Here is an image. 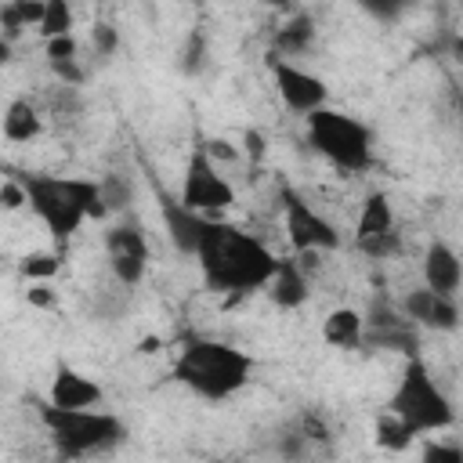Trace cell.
<instances>
[{
    "label": "cell",
    "instance_id": "6",
    "mask_svg": "<svg viewBox=\"0 0 463 463\" xmlns=\"http://www.w3.org/2000/svg\"><path fill=\"white\" fill-rule=\"evenodd\" d=\"M307 141L315 152H322L333 166L340 170H365L373 163V134L365 123H358L354 116L347 112H336V109H318L307 116Z\"/></svg>",
    "mask_w": 463,
    "mask_h": 463
},
{
    "label": "cell",
    "instance_id": "27",
    "mask_svg": "<svg viewBox=\"0 0 463 463\" xmlns=\"http://www.w3.org/2000/svg\"><path fill=\"white\" fill-rule=\"evenodd\" d=\"M0 206H4V210H22V206H29L25 184H22L18 177H7V181L0 184Z\"/></svg>",
    "mask_w": 463,
    "mask_h": 463
},
{
    "label": "cell",
    "instance_id": "22",
    "mask_svg": "<svg viewBox=\"0 0 463 463\" xmlns=\"http://www.w3.org/2000/svg\"><path fill=\"white\" fill-rule=\"evenodd\" d=\"M43 40H58V36H72V7L65 0H47V14L40 25Z\"/></svg>",
    "mask_w": 463,
    "mask_h": 463
},
{
    "label": "cell",
    "instance_id": "8",
    "mask_svg": "<svg viewBox=\"0 0 463 463\" xmlns=\"http://www.w3.org/2000/svg\"><path fill=\"white\" fill-rule=\"evenodd\" d=\"M282 217H286V239L297 253H315V250H336L340 246V232L333 228V221L322 217L293 188H282Z\"/></svg>",
    "mask_w": 463,
    "mask_h": 463
},
{
    "label": "cell",
    "instance_id": "1",
    "mask_svg": "<svg viewBox=\"0 0 463 463\" xmlns=\"http://www.w3.org/2000/svg\"><path fill=\"white\" fill-rule=\"evenodd\" d=\"M195 257L203 264V282L213 293H253L279 271L275 253L257 235L224 221H206Z\"/></svg>",
    "mask_w": 463,
    "mask_h": 463
},
{
    "label": "cell",
    "instance_id": "30",
    "mask_svg": "<svg viewBox=\"0 0 463 463\" xmlns=\"http://www.w3.org/2000/svg\"><path fill=\"white\" fill-rule=\"evenodd\" d=\"M242 141H246V156L257 163V159L264 156V137H260L257 130H246V137H242Z\"/></svg>",
    "mask_w": 463,
    "mask_h": 463
},
{
    "label": "cell",
    "instance_id": "2",
    "mask_svg": "<svg viewBox=\"0 0 463 463\" xmlns=\"http://www.w3.org/2000/svg\"><path fill=\"white\" fill-rule=\"evenodd\" d=\"M18 181L25 184L33 213L54 239H72L83 221H98L109 213L101 199V181L54 174H18Z\"/></svg>",
    "mask_w": 463,
    "mask_h": 463
},
{
    "label": "cell",
    "instance_id": "7",
    "mask_svg": "<svg viewBox=\"0 0 463 463\" xmlns=\"http://www.w3.org/2000/svg\"><path fill=\"white\" fill-rule=\"evenodd\" d=\"M181 203H184L192 213H199V217L221 213V210H228V206L235 203V188L221 177L217 163L206 156L203 145H195L192 156H188L184 184H181Z\"/></svg>",
    "mask_w": 463,
    "mask_h": 463
},
{
    "label": "cell",
    "instance_id": "34",
    "mask_svg": "<svg viewBox=\"0 0 463 463\" xmlns=\"http://www.w3.org/2000/svg\"><path fill=\"white\" fill-rule=\"evenodd\" d=\"M452 58L463 65V33H459V36H452Z\"/></svg>",
    "mask_w": 463,
    "mask_h": 463
},
{
    "label": "cell",
    "instance_id": "25",
    "mask_svg": "<svg viewBox=\"0 0 463 463\" xmlns=\"http://www.w3.org/2000/svg\"><path fill=\"white\" fill-rule=\"evenodd\" d=\"M420 463H463V449H456L449 441H427Z\"/></svg>",
    "mask_w": 463,
    "mask_h": 463
},
{
    "label": "cell",
    "instance_id": "33",
    "mask_svg": "<svg viewBox=\"0 0 463 463\" xmlns=\"http://www.w3.org/2000/svg\"><path fill=\"white\" fill-rule=\"evenodd\" d=\"M141 354H156L159 351V336H148V340H141V347H137Z\"/></svg>",
    "mask_w": 463,
    "mask_h": 463
},
{
    "label": "cell",
    "instance_id": "15",
    "mask_svg": "<svg viewBox=\"0 0 463 463\" xmlns=\"http://www.w3.org/2000/svg\"><path fill=\"white\" fill-rule=\"evenodd\" d=\"M47 402L58 405V409H98L101 405V387L90 376H83L80 369L58 365V373L51 380Z\"/></svg>",
    "mask_w": 463,
    "mask_h": 463
},
{
    "label": "cell",
    "instance_id": "5",
    "mask_svg": "<svg viewBox=\"0 0 463 463\" xmlns=\"http://www.w3.org/2000/svg\"><path fill=\"white\" fill-rule=\"evenodd\" d=\"M387 412H394L402 423H409L416 434H434L456 423L452 402L445 398V391L434 383V376L427 373V365L420 358H409L402 369V380L387 402Z\"/></svg>",
    "mask_w": 463,
    "mask_h": 463
},
{
    "label": "cell",
    "instance_id": "28",
    "mask_svg": "<svg viewBox=\"0 0 463 463\" xmlns=\"http://www.w3.org/2000/svg\"><path fill=\"white\" fill-rule=\"evenodd\" d=\"M76 51H80L76 36H58V40H47V61H69V58H76Z\"/></svg>",
    "mask_w": 463,
    "mask_h": 463
},
{
    "label": "cell",
    "instance_id": "26",
    "mask_svg": "<svg viewBox=\"0 0 463 463\" xmlns=\"http://www.w3.org/2000/svg\"><path fill=\"white\" fill-rule=\"evenodd\" d=\"M90 43H94V51H98L101 58L116 54V47H119V33H116V25H105V22H98V25L90 29Z\"/></svg>",
    "mask_w": 463,
    "mask_h": 463
},
{
    "label": "cell",
    "instance_id": "12",
    "mask_svg": "<svg viewBox=\"0 0 463 463\" xmlns=\"http://www.w3.org/2000/svg\"><path fill=\"white\" fill-rule=\"evenodd\" d=\"M402 315H405L412 326L438 329V333L459 326V307H456V300H452V297H441V293H434V289H427V286L405 293Z\"/></svg>",
    "mask_w": 463,
    "mask_h": 463
},
{
    "label": "cell",
    "instance_id": "16",
    "mask_svg": "<svg viewBox=\"0 0 463 463\" xmlns=\"http://www.w3.org/2000/svg\"><path fill=\"white\" fill-rule=\"evenodd\" d=\"M159 210H163V224H166V232H170V242H174L181 253H192V257H195V250H199V242H203V232H206V221H210V217L192 213L181 199H177V203H174V199H163Z\"/></svg>",
    "mask_w": 463,
    "mask_h": 463
},
{
    "label": "cell",
    "instance_id": "32",
    "mask_svg": "<svg viewBox=\"0 0 463 463\" xmlns=\"http://www.w3.org/2000/svg\"><path fill=\"white\" fill-rule=\"evenodd\" d=\"M369 11L380 14V18H394L398 14V7H387V4H369Z\"/></svg>",
    "mask_w": 463,
    "mask_h": 463
},
{
    "label": "cell",
    "instance_id": "23",
    "mask_svg": "<svg viewBox=\"0 0 463 463\" xmlns=\"http://www.w3.org/2000/svg\"><path fill=\"white\" fill-rule=\"evenodd\" d=\"M58 268H61V257L58 253H25L18 260V275L29 279V282H47V279L58 275Z\"/></svg>",
    "mask_w": 463,
    "mask_h": 463
},
{
    "label": "cell",
    "instance_id": "31",
    "mask_svg": "<svg viewBox=\"0 0 463 463\" xmlns=\"http://www.w3.org/2000/svg\"><path fill=\"white\" fill-rule=\"evenodd\" d=\"M25 297H29V304H36V307H51V304H54V293H47V286H43V282H36Z\"/></svg>",
    "mask_w": 463,
    "mask_h": 463
},
{
    "label": "cell",
    "instance_id": "35",
    "mask_svg": "<svg viewBox=\"0 0 463 463\" xmlns=\"http://www.w3.org/2000/svg\"><path fill=\"white\" fill-rule=\"evenodd\" d=\"M459 123H463V98H459Z\"/></svg>",
    "mask_w": 463,
    "mask_h": 463
},
{
    "label": "cell",
    "instance_id": "17",
    "mask_svg": "<svg viewBox=\"0 0 463 463\" xmlns=\"http://www.w3.org/2000/svg\"><path fill=\"white\" fill-rule=\"evenodd\" d=\"M322 340L340 351H354L365 344V318L354 307H333L322 322Z\"/></svg>",
    "mask_w": 463,
    "mask_h": 463
},
{
    "label": "cell",
    "instance_id": "18",
    "mask_svg": "<svg viewBox=\"0 0 463 463\" xmlns=\"http://www.w3.org/2000/svg\"><path fill=\"white\" fill-rule=\"evenodd\" d=\"M268 286H271V300L279 307H300L307 300V279L293 260H279V271Z\"/></svg>",
    "mask_w": 463,
    "mask_h": 463
},
{
    "label": "cell",
    "instance_id": "21",
    "mask_svg": "<svg viewBox=\"0 0 463 463\" xmlns=\"http://www.w3.org/2000/svg\"><path fill=\"white\" fill-rule=\"evenodd\" d=\"M416 441V430L409 423H402L394 412H383L376 420V445L387 449V452H405L409 445Z\"/></svg>",
    "mask_w": 463,
    "mask_h": 463
},
{
    "label": "cell",
    "instance_id": "20",
    "mask_svg": "<svg viewBox=\"0 0 463 463\" xmlns=\"http://www.w3.org/2000/svg\"><path fill=\"white\" fill-rule=\"evenodd\" d=\"M311 40H315L311 18L297 14V18H289L286 25L275 29V58H297V54H304L311 47Z\"/></svg>",
    "mask_w": 463,
    "mask_h": 463
},
{
    "label": "cell",
    "instance_id": "11",
    "mask_svg": "<svg viewBox=\"0 0 463 463\" xmlns=\"http://www.w3.org/2000/svg\"><path fill=\"white\" fill-rule=\"evenodd\" d=\"M105 250H109V268L123 286H137L148 268V239L134 224H116L105 232Z\"/></svg>",
    "mask_w": 463,
    "mask_h": 463
},
{
    "label": "cell",
    "instance_id": "4",
    "mask_svg": "<svg viewBox=\"0 0 463 463\" xmlns=\"http://www.w3.org/2000/svg\"><path fill=\"white\" fill-rule=\"evenodd\" d=\"M40 423L61 459H87L101 456L127 441L123 420L101 409H58L51 402L40 405Z\"/></svg>",
    "mask_w": 463,
    "mask_h": 463
},
{
    "label": "cell",
    "instance_id": "3",
    "mask_svg": "<svg viewBox=\"0 0 463 463\" xmlns=\"http://www.w3.org/2000/svg\"><path fill=\"white\" fill-rule=\"evenodd\" d=\"M253 358L224 340H188L174 358V380L206 402H224L246 387Z\"/></svg>",
    "mask_w": 463,
    "mask_h": 463
},
{
    "label": "cell",
    "instance_id": "9",
    "mask_svg": "<svg viewBox=\"0 0 463 463\" xmlns=\"http://www.w3.org/2000/svg\"><path fill=\"white\" fill-rule=\"evenodd\" d=\"M354 246L376 260L394 257L402 250V239L394 232V210H391V199L383 192L365 195V203L358 210V224H354Z\"/></svg>",
    "mask_w": 463,
    "mask_h": 463
},
{
    "label": "cell",
    "instance_id": "10",
    "mask_svg": "<svg viewBox=\"0 0 463 463\" xmlns=\"http://www.w3.org/2000/svg\"><path fill=\"white\" fill-rule=\"evenodd\" d=\"M271 76H275V90H279L286 109L300 112L304 119L311 112L326 109V83L318 76H311L307 69H300L286 58H271Z\"/></svg>",
    "mask_w": 463,
    "mask_h": 463
},
{
    "label": "cell",
    "instance_id": "14",
    "mask_svg": "<svg viewBox=\"0 0 463 463\" xmlns=\"http://www.w3.org/2000/svg\"><path fill=\"white\" fill-rule=\"evenodd\" d=\"M365 344L373 347H387V351H405L416 358V329L409 318L387 311V307H376L369 318H365Z\"/></svg>",
    "mask_w": 463,
    "mask_h": 463
},
{
    "label": "cell",
    "instance_id": "13",
    "mask_svg": "<svg viewBox=\"0 0 463 463\" xmlns=\"http://www.w3.org/2000/svg\"><path fill=\"white\" fill-rule=\"evenodd\" d=\"M423 286L441 293V297H456V289L463 286V260L449 242H430L423 253Z\"/></svg>",
    "mask_w": 463,
    "mask_h": 463
},
{
    "label": "cell",
    "instance_id": "29",
    "mask_svg": "<svg viewBox=\"0 0 463 463\" xmlns=\"http://www.w3.org/2000/svg\"><path fill=\"white\" fill-rule=\"evenodd\" d=\"M203 65H206V40H203V33H192V43H188V54H184V69L199 72Z\"/></svg>",
    "mask_w": 463,
    "mask_h": 463
},
{
    "label": "cell",
    "instance_id": "24",
    "mask_svg": "<svg viewBox=\"0 0 463 463\" xmlns=\"http://www.w3.org/2000/svg\"><path fill=\"white\" fill-rule=\"evenodd\" d=\"M101 199H105V210H127L130 206V184L119 174H109L101 181Z\"/></svg>",
    "mask_w": 463,
    "mask_h": 463
},
{
    "label": "cell",
    "instance_id": "19",
    "mask_svg": "<svg viewBox=\"0 0 463 463\" xmlns=\"http://www.w3.org/2000/svg\"><path fill=\"white\" fill-rule=\"evenodd\" d=\"M40 112L29 105V101H22V98H14L7 109H4V137L7 141H14V145H25V141H33L36 134H40Z\"/></svg>",
    "mask_w": 463,
    "mask_h": 463
}]
</instances>
